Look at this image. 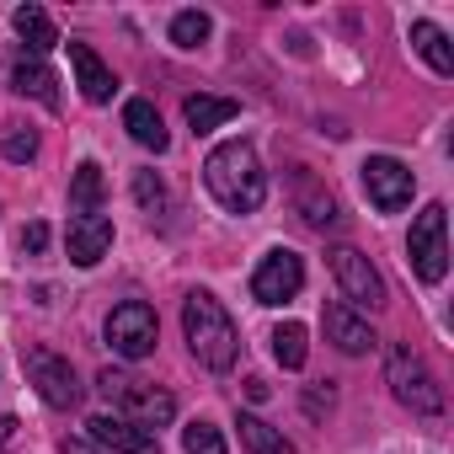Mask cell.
<instances>
[{
    "label": "cell",
    "instance_id": "f1b7e54d",
    "mask_svg": "<svg viewBox=\"0 0 454 454\" xmlns=\"http://www.w3.org/2000/svg\"><path fill=\"white\" fill-rule=\"evenodd\" d=\"M17 433V417H0V454H6V438Z\"/></svg>",
    "mask_w": 454,
    "mask_h": 454
},
{
    "label": "cell",
    "instance_id": "277c9868",
    "mask_svg": "<svg viewBox=\"0 0 454 454\" xmlns=\"http://www.w3.org/2000/svg\"><path fill=\"white\" fill-rule=\"evenodd\" d=\"M385 380H390V395L401 406H411L417 417H438L443 411V390L433 380V369L422 364V353H411L406 342L390 348V364H385Z\"/></svg>",
    "mask_w": 454,
    "mask_h": 454
},
{
    "label": "cell",
    "instance_id": "cb8c5ba5",
    "mask_svg": "<svg viewBox=\"0 0 454 454\" xmlns=\"http://www.w3.org/2000/svg\"><path fill=\"white\" fill-rule=\"evenodd\" d=\"M208 33H214V22L203 12H176L171 17V43L176 49H198V43H208Z\"/></svg>",
    "mask_w": 454,
    "mask_h": 454
},
{
    "label": "cell",
    "instance_id": "7402d4cb",
    "mask_svg": "<svg viewBox=\"0 0 454 454\" xmlns=\"http://www.w3.org/2000/svg\"><path fill=\"white\" fill-rule=\"evenodd\" d=\"M294 198H300V214H305V224H316V231H326V224H337V219H342V214H337V198H332V192H321L310 176H300Z\"/></svg>",
    "mask_w": 454,
    "mask_h": 454
},
{
    "label": "cell",
    "instance_id": "ffe728a7",
    "mask_svg": "<svg viewBox=\"0 0 454 454\" xmlns=\"http://www.w3.org/2000/svg\"><path fill=\"white\" fill-rule=\"evenodd\" d=\"M187 129L192 134H208V129H219V123H231L236 113H241V102H231V97H187Z\"/></svg>",
    "mask_w": 454,
    "mask_h": 454
},
{
    "label": "cell",
    "instance_id": "484cf974",
    "mask_svg": "<svg viewBox=\"0 0 454 454\" xmlns=\"http://www.w3.org/2000/svg\"><path fill=\"white\" fill-rule=\"evenodd\" d=\"M134 198H139L150 214H160V208H166V182H160L155 171H134Z\"/></svg>",
    "mask_w": 454,
    "mask_h": 454
},
{
    "label": "cell",
    "instance_id": "8992f818",
    "mask_svg": "<svg viewBox=\"0 0 454 454\" xmlns=\"http://www.w3.org/2000/svg\"><path fill=\"white\" fill-rule=\"evenodd\" d=\"M155 337H160V321H155V310L145 305V300H123L113 316H107V342H113V353L118 358H150L155 353Z\"/></svg>",
    "mask_w": 454,
    "mask_h": 454
},
{
    "label": "cell",
    "instance_id": "d4e9b609",
    "mask_svg": "<svg viewBox=\"0 0 454 454\" xmlns=\"http://www.w3.org/2000/svg\"><path fill=\"white\" fill-rule=\"evenodd\" d=\"M182 449L187 454H224V433L214 422H187L182 427Z\"/></svg>",
    "mask_w": 454,
    "mask_h": 454
},
{
    "label": "cell",
    "instance_id": "5b68a950",
    "mask_svg": "<svg viewBox=\"0 0 454 454\" xmlns=\"http://www.w3.org/2000/svg\"><path fill=\"white\" fill-rule=\"evenodd\" d=\"M406 252H411V268L422 284H438L449 273V208L443 203H427L406 236Z\"/></svg>",
    "mask_w": 454,
    "mask_h": 454
},
{
    "label": "cell",
    "instance_id": "83f0119b",
    "mask_svg": "<svg viewBox=\"0 0 454 454\" xmlns=\"http://www.w3.org/2000/svg\"><path fill=\"white\" fill-rule=\"evenodd\" d=\"M43 247H49V224H38V219H33L27 231H22V252H33V257H38Z\"/></svg>",
    "mask_w": 454,
    "mask_h": 454
},
{
    "label": "cell",
    "instance_id": "2e32d148",
    "mask_svg": "<svg viewBox=\"0 0 454 454\" xmlns=\"http://www.w3.org/2000/svg\"><path fill=\"white\" fill-rule=\"evenodd\" d=\"M12 27H17V38L33 49V59L59 43V27H54V17H49L43 6H17V12H12Z\"/></svg>",
    "mask_w": 454,
    "mask_h": 454
},
{
    "label": "cell",
    "instance_id": "44dd1931",
    "mask_svg": "<svg viewBox=\"0 0 454 454\" xmlns=\"http://www.w3.org/2000/svg\"><path fill=\"white\" fill-rule=\"evenodd\" d=\"M241 443L252 449V454H294V443L273 427V422H262V417H252V411H241Z\"/></svg>",
    "mask_w": 454,
    "mask_h": 454
},
{
    "label": "cell",
    "instance_id": "f546056e",
    "mask_svg": "<svg viewBox=\"0 0 454 454\" xmlns=\"http://www.w3.org/2000/svg\"><path fill=\"white\" fill-rule=\"evenodd\" d=\"M65 454H102V449H91V443H81V438H70V443H65Z\"/></svg>",
    "mask_w": 454,
    "mask_h": 454
},
{
    "label": "cell",
    "instance_id": "d6986e66",
    "mask_svg": "<svg viewBox=\"0 0 454 454\" xmlns=\"http://www.w3.org/2000/svg\"><path fill=\"white\" fill-rule=\"evenodd\" d=\"M411 49L433 65V75H454V49H449L443 27H433V22H411Z\"/></svg>",
    "mask_w": 454,
    "mask_h": 454
},
{
    "label": "cell",
    "instance_id": "7c38bea8",
    "mask_svg": "<svg viewBox=\"0 0 454 454\" xmlns=\"http://www.w3.org/2000/svg\"><path fill=\"white\" fill-rule=\"evenodd\" d=\"M65 241H70V262L75 268H97L107 257V247H113V219L107 214H75Z\"/></svg>",
    "mask_w": 454,
    "mask_h": 454
},
{
    "label": "cell",
    "instance_id": "4316f807",
    "mask_svg": "<svg viewBox=\"0 0 454 454\" xmlns=\"http://www.w3.org/2000/svg\"><path fill=\"white\" fill-rule=\"evenodd\" d=\"M0 150H6V160H33L38 155V134L33 129H6L0 134Z\"/></svg>",
    "mask_w": 454,
    "mask_h": 454
},
{
    "label": "cell",
    "instance_id": "8fae6325",
    "mask_svg": "<svg viewBox=\"0 0 454 454\" xmlns=\"http://www.w3.org/2000/svg\"><path fill=\"white\" fill-rule=\"evenodd\" d=\"M27 374H33V385H38V395H43L49 406H75V401H81V380H75L70 358L38 348V353H27Z\"/></svg>",
    "mask_w": 454,
    "mask_h": 454
},
{
    "label": "cell",
    "instance_id": "e0dca14e",
    "mask_svg": "<svg viewBox=\"0 0 454 454\" xmlns=\"http://www.w3.org/2000/svg\"><path fill=\"white\" fill-rule=\"evenodd\" d=\"M12 86H17L22 97L43 102V107H59V91H54V70H49L43 59H17V65H12Z\"/></svg>",
    "mask_w": 454,
    "mask_h": 454
},
{
    "label": "cell",
    "instance_id": "30bf717a",
    "mask_svg": "<svg viewBox=\"0 0 454 454\" xmlns=\"http://www.w3.org/2000/svg\"><path fill=\"white\" fill-rule=\"evenodd\" d=\"M86 433H91V449L102 454H160V438L129 417H91Z\"/></svg>",
    "mask_w": 454,
    "mask_h": 454
},
{
    "label": "cell",
    "instance_id": "9a60e30c",
    "mask_svg": "<svg viewBox=\"0 0 454 454\" xmlns=\"http://www.w3.org/2000/svg\"><path fill=\"white\" fill-rule=\"evenodd\" d=\"M123 129H129V139L134 145H145V150H166L171 145V134H166V123H160V113H155V102H145V97H134L129 107H123Z\"/></svg>",
    "mask_w": 454,
    "mask_h": 454
},
{
    "label": "cell",
    "instance_id": "3957f363",
    "mask_svg": "<svg viewBox=\"0 0 454 454\" xmlns=\"http://www.w3.org/2000/svg\"><path fill=\"white\" fill-rule=\"evenodd\" d=\"M97 390H102V401L113 406V417H129V422H139V427H150V433L176 417L171 390H160V385H150V380H134V374H123V369H102V374H97Z\"/></svg>",
    "mask_w": 454,
    "mask_h": 454
},
{
    "label": "cell",
    "instance_id": "6da1fadb",
    "mask_svg": "<svg viewBox=\"0 0 454 454\" xmlns=\"http://www.w3.org/2000/svg\"><path fill=\"white\" fill-rule=\"evenodd\" d=\"M203 187L214 192L219 208H231V214H257L262 198H268V171L257 160V150L247 139H224L208 150L203 160Z\"/></svg>",
    "mask_w": 454,
    "mask_h": 454
},
{
    "label": "cell",
    "instance_id": "5bb4252c",
    "mask_svg": "<svg viewBox=\"0 0 454 454\" xmlns=\"http://www.w3.org/2000/svg\"><path fill=\"white\" fill-rule=\"evenodd\" d=\"M321 321H326V337H332V342H337V348H342L348 358H358V353H369V348H374V332H369V321H364V316H358L353 305L332 300Z\"/></svg>",
    "mask_w": 454,
    "mask_h": 454
},
{
    "label": "cell",
    "instance_id": "4fadbf2b",
    "mask_svg": "<svg viewBox=\"0 0 454 454\" xmlns=\"http://www.w3.org/2000/svg\"><path fill=\"white\" fill-rule=\"evenodd\" d=\"M70 70H75V86H81V97H86L91 107L113 102L118 81H113V70L97 59V49H91V43H70Z\"/></svg>",
    "mask_w": 454,
    "mask_h": 454
},
{
    "label": "cell",
    "instance_id": "9c48e42d",
    "mask_svg": "<svg viewBox=\"0 0 454 454\" xmlns=\"http://www.w3.org/2000/svg\"><path fill=\"white\" fill-rule=\"evenodd\" d=\"M332 273H337V284L353 305H364V310L385 305V278L374 273V262L358 247H332Z\"/></svg>",
    "mask_w": 454,
    "mask_h": 454
},
{
    "label": "cell",
    "instance_id": "603a6c76",
    "mask_svg": "<svg viewBox=\"0 0 454 454\" xmlns=\"http://www.w3.org/2000/svg\"><path fill=\"white\" fill-rule=\"evenodd\" d=\"M305 353H310V332H305L300 321H284V326L273 332V358H278L284 369H305Z\"/></svg>",
    "mask_w": 454,
    "mask_h": 454
},
{
    "label": "cell",
    "instance_id": "52a82bcc",
    "mask_svg": "<svg viewBox=\"0 0 454 454\" xmlns=\"http://www.w3.org/2000/svg\"><path fill=\"white\" fill-rule=\"evenodd\" d=\"M364 192H369V203H374L380 214H395V208L411 203L417 176H411L395 155H369V160H364Z\"/></svg>",
    "mask_w": 454,
    "mask_h": 454
},
{
    "label": "cell",
    "instance_id": "ba28073f",
    "mask_svg": "<svg viewBox=\"0 0 454 454\" xmlns=\"http://www.w3.org/2000/svg\"><path fill=\"white\" fill-rule=\"evenodd\" d=\"M305 289V262L294 257V252H268L262 262H257V273H252V294H257V305H289L294 294Z\"/></svg>",
    "mask_w": 454,
    "mask_h": 454
},
{
    "label": "cell",
    "instance_id": "7a4b0ae2",
    "mask_svg": "<svg viewBox=\"0 0 454 454\" xmlns=\"http://www.w3.org/2000/svg\"><path fill=\"white\" fill-rule=\"evenodd\" d=\"M182 332H187V348H192V358L203 364V369H231L236 364V353H241V332H236V321H231V310H224L214 294H187V305H182Z\"/></svg>",
    "mask_w": 454,
    "mask_h": 454
},
{
    "label": "cell",
    "instance_id": "ac0fdd59",
    "mask_svg": "<svg viewBox=\"0 0 454 454\" xmlns=\"http://www.w3.org/2000/svg\"><path fill=\"white\" fill-rule=\"evenodd\" d=\"M102 198H107V176H102V166H97V160H81L75 176H70V208H75V214H97Z\"/></svg>",
    "mask_w": 454,
    "mask_h": 454
}]
</instances>
